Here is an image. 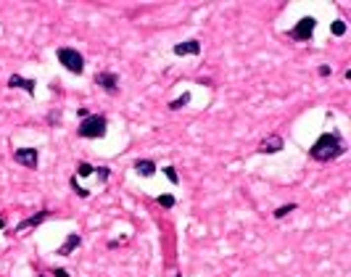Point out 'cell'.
Returning <instances> with one entry per match:
<instances>
[{
	"instance_id": "obj_1",
	"label": "cell",
	"mask_w": 351,
	"mask_h": 277,
	"mask_svg": "<svg viewBox=\"0 0 351 277\" xmlns=\"http://www.w3.org/2000/svg\"><path fill=\"white\" fill-rule=\"evenodd\" d=\"M343 153H346V143L341 140V135L338 132H322L314 140V145L309 148V156L314 158V161H335V158H341Z\"/></svg>"
},
{
	"instance_id": "obj_2",
	"label": "cell",
	"mask_w": 351,
	"mask_h": 277,
	"mask_svg": "<svg viewBox=\"0 0 351 277\" xmlns=\"http://www.w3.org/2000/svg\"><path fill=\"white\" fill-rule=\"evenodd\" d=\"M109 132V119L106 117H98V114H90L79 121L77 127V135L85 137V140H98V137H106Z\"/></svg>"
},
{
	"instance_id": "obj_3",
	"label": "cell",
	"mask_w": 351,
	"mask_h": 277,
	"mask_svg": "<svg viewBox=\"0 0 351 277\" xmlns=\"http://www.w3.org/2000/svg\"><path fill=\"white\" fill-rule=\"evenodd\" d=\"M56 58H58V64L64 66L66 72H72V74H82V72H85V58H82V53H77V48H58Z\"/></svg>"
},
{
	"instance_id": "obj_4",
	"label": "cell",
	"mask_w": 351,
	"mask_h": 277,
	"mask_svg": "<svg viewBox=\"0 0 351 277\" xmlns=\"http://www.w3.org/2000/svg\"><path fill=\"white\" fill-rule=\"evenodd\" d=\"M314 27H317L314 19H312V16H304L299 24L291 29V37H293V40H312V35H314Z\"/></svg>"
},
{
	"instance_id": "obj_5",
	"label": "cell",
	"mask_w": 351,
	"mask_h": 277,
	"mask_svg": "<svg viewBox=\"0 0 351 277\" xmlns=\"http://www.w3.org/2000/svg\"><path fill=\"white\" fill-rule=\"evenodd\" d=\"M13 158H16V164L29 166V169H37V164H40V156H37L35 148H19V151H13Z\"/></svg>"
},
{
	"instance_id": "obj_6",
	"label": "cell",
	"mask_w": 351,
	"mask_h": 277,
	"mask_svg": "<svg viewBox=\"0 0 351 277\" xmlns=\"http://www.w3.org/2000/svg\"><path fill=\"white\" fill-rule=\"evenodd\" d=\"M95 84L114 95V92L119 90V77L114 74V72H101V74H95Z\"/></svg>"
},
{
	"instance_id": "obj_7",
	"label": "cell",
	"mask_w": 351,
	"mask_h": 277,
	"mask_svg": "<svg viewBox=\"0 0 351 277\" xmlns=\"http://www.w3.org/2000/svg\"><path fill=\"white\" fill-rule=\"evenodd\" d=\"M174 56H201V42L198 40H188V42H180L172 48Z\"/></svg>"
},
{
	"instance_id": "obj_8",
	"label": "cell",
	"mask_w": 351,
	"mask_h": 277,
	"mask_svg": "<svg viewBox=\"0 0 351 277\" xmlns=\"http://www.w3.org/2000/svg\"><path fill=\"white\" fill-rule=\"evenodd\" d=\"M50 217V211L48 209H42L40 214H35V217H27V219H21L19 225H16V233H24V230H29V227H37V225H42L45 219Z\"/></svg>"
},
{
	"instance_id": "obj_9",
	"label": "cell",
	"mask_w": 351,
	"mask_h": 277,
	"mask_svg": "<svg viewBox=\"0 0 351 277\" xmlns=\"http://www.w3.org/2000/svg\"><path fill=\"white\" fill-rule=\"evenodd\" d=\"M259 153H277V151H283V137L280 135H270L267 140L259 143Z\"/></svg>"
},
{
	"instance_id": "obj_10",
	"label": "cell",
	"mask_w": 351,
	"mask_h": 277,
	"mask_svg": "<svg viewBox=\"0 0 351 277\" xmlns=\"http://www.w3.org/2000/svg\"><path fill=\"white\" fill-rule=\"evenodd\" d=\"M8 87H21L24 92H29V95H35V79H24V77H19V74H11L8 77Z\"/></svg>"
},
{
	"instance_id": "obj_11",
	"label": "cell",
	"mask_w": 351,
	"mask_h": 277,
	"mask_svg": "<svg viewBox=\"0 0 351 277\" xmlns=\"http://www.w3.org/2000/svg\"><path fill=\"white\" fill-rule=\"evenodd\" d=\"M135 172L140 174V177H154V174H156V161H151V158H137V161H135Z\"/></svg>"
},
{
	"instance_id": "obj_12",
	"label": "cell",
	"mask_w": 351,
	"mask_h": 277,
	"mask_svg": "<svg viewBox=\"0 0 351 277\" xmlns=\"http://www.w3.org/2000/svg\"><path fill=\"white\" fill-rule=\"evenodd\" d=\"M79 243H82V237L77 235V233H69L66 235V240H64V245L58 248V256H69L74 248H79Z\"/></svg>"
},
{
	"instance_id": "obj_13",
	"label": "cell",
	"mask_w": 351,
	"mask_h": 277,
	"mask_svg": "<svg viewBox=\"0 0 351 277\" xmlns=\"http://www.w3.org/2000/svg\"><path fill=\"white\" fill-rule=\"evenodd\" d=\"M188 103H190V92H182L177 101H172V103H169V111H180V109H185Z\"/></svg>"
},
{
	"instance_id": "obj_14",
	"label": "cell",
	"mask_w": 351,
	"mask_h": 277,
	"mask_svg": "<svg viewBox=\"0 0 351 277\" xmlns=\"http://www.w3.org/2000/svg\"><path fill=\"white\" fill-rule=\"evenodd\" d=\"M296 209H299V206H296V203L280 206V209H274V214H272V217H274V219H283V217H288V214H291V211H296Z\"/></svg>"
},
{
	"instance_id": "obj_15",
	"label": "cell",
	"mask_w": 351,
	"mask_h": 277,
	"mask_svg": "<svg viewBox=\"0 0 351 277\" xmlns=\"http://www.w3.org/2000/svg\"><path fill=\"white\" fill-rule=\"evenodd\" d=\"M69 182H72L74 193H77L79 198H87V196H90V190H85V188H79V185H77V174H74V177H72V180H69Z\"/></svg>"
},
{
	"instance_id": "obj_16",
	"label": "cell",
	"mask_w": 351,
	"mask_h": 277,
	"mask_svg": "<svg viewBox=\"0 0 351 277\" xmlns=\"http://www.w3.org/2000/svg\"><path fill=\"white\" fill-rule=\"evenodd\" d=\"M333 35L335 37H343V35H346V21H333Z\"/></svg>"
},
{
	"instance_id": "obj_17",
	"label": "cell",
	"mask_w": 351,
	"mask_h": 277,
	"mask_svg": "<svg viewBox=\"0 0 351 277\" xmlns=\"http://www.w3.org/2000/svg\"><path fill=\"white\" fill-rule=\"evenodd\" d=\"M164 174H166V180H169L172 185H177V182H180V177H177V169H174V166H164Z\"/></svg>"
},
{
	"instance_id": "obj_18",
	"label": "cell",
	"mask_w": 351,
	"mask_h": 277,
	"mask_svg": "<svg viewBox=\"0 0 351 277\" xmlns=\"http://www.w3.org/2000/svg\"><path fill=\"white\" fill-rule=\"evenodd\" d=\"M93 172H95V169L90 166V164H85V161H82V164H77V174H79V177H90Z\"/></svg>"
},
{
	"instance_id": "obj_19",
	"label": "cell",
	"mask_w": 351,
	"mask_h": 277,
	"mask_svg": "<svg viewBox=\"0 0 351 277\" xmlns=\"http://www.w3.org/2000/svg\"><path fill=\"white\" fill-rule=\"evenodd\" d=\"M156 203H158V206H164V209H172V206H174V198H172V196H158V198H156Z\"/></svg>"
},
{
	"instance_id": "obj_20",
	"label": "cell",
	"mask_w": 351,
	"mask_h": 277,
	"mask_svg": "<svg viewBox=\"0 0 351 277\" xmlns=\"http://www.w3.org/2000/svg\"><path fill=\"white\" fill-rule=\"evenodd\" d=\"M95 172H98V177H101V180L106 182V180H109V172H111V169H109V166H98Z\"/></svg>"
},
{
	"instance_id": "obj_21",
	"label": "cell",
	"mask_w": 351,
	"mask_h": 277,
	"mask_svg": "<svg viewBox=\"0 0 351 277\" xmlns=\"http://www.w3.org/2000/svg\"><path fill=\"white\" fill-rule=\"evenodd\" d=\"M330 74H333V66H327V64L319 66V77H330Z\"/></svg>"
},
{
	"instance_id": "obj_22",
	"label": "cell",
	"mask_w": 351,
	"mask_h": 277,
	"mask_svg": "<svg viewBox=\"0 0 351 277\" xmlns=\"http://www.w3.org/2000/svg\"><path fill=\"white\" fill-rule=\"evenodd\" d=\"M53 277H69V269H64V267L53 269Z\"/></svg>"
},
{
	"instance_id": "obj_23",
	"label": "cell",
	"mask_w": 351,
	"mask_h": 277,
	"mask_svg": "<svg viewBox=\"0 0 351 277\" xmlns=\"http://www.w3.org/2000/svg\"><path fill=\"white\" fill-rule=\"evenodd\" d=\"M3 227H5V219H3V217H0V230H3Z\"/></svg>"
},
{
	"instance_id": "obj_24",
	"label": "cell",
	"mask_w": 351,
	"mask_h": 277,
	"mask_svg": "<svg viewBox=\"0 0 351 277\" xmlns=\"http://www.w3.org/2000/svg\"><path fill=\"white\" fill-rule=\"evenodd\" d=\"M40 277H50V275H40Z\"/></svg>"
},
{
	"instance_id": "obj_25",
	"label": "cell",
	"mask_w": 351,
	"mask_h": 277,
	"mask_svg": "<svg viewBox=\"0 0 351 277\" xmlns=\"http://www.w3.org/2000/svg\"><path fill=\"white\" fill-rule=\"evenodd\" d=\"M174 277H180V275H174Z\"/></svg>"
}]
</instances>
